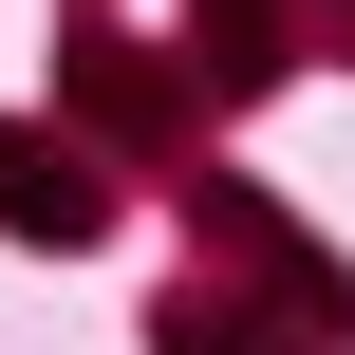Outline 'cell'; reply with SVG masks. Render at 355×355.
Wrapping results in <instances>:
<instances>
[{
	"instance_id": "6da1fadb",
	"label": "cell",
	"mask_w": 355,
	"mask_h": 355,
	"mask_svg": "<svg viewBox=\"0 0 355 355\" xmlns=\"http://www.w3.org/2000/svg\"><path fill=\"white\" fill-rule=\"evenodd\" d=\"M0 225H19V243H94V168L37 150V131H0Z\"/></svg>"
},
{
	"instance_id": "7a4b0ae2",
	"label": "cell",
	"mask_w": 355,
	"mask_h": 355,
	"mask_svg": "<svg viewBox=\"0 0 355 355\" xmlns=\"http://www.w3.org/2000/svg\"><path fill=\"white\" fill-rule=\"evenodd\" d=\"M168 355H262V337H243V318H187V300H168Z\"/></svg>"
}]
</instances>
